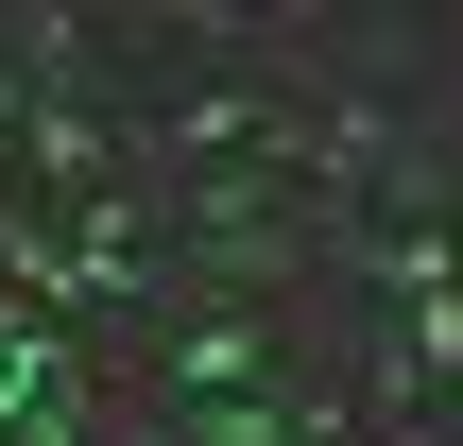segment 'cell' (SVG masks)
Here are the masks:
<instances>
[{
	"instance_id": "1",
	"label": "cell",
	"mask_w": 463,
	"mask_h": 446,
	"mask_svg": "<svg viewBox=\"0 0 463 446\" xmlns=\"http://www.w3.org/2000/svg\"><path fill=\"white\" fill-rule=\"evenodd\" d=\"M275 361V327L258 309H189L172 344H155V413H189V395H223V378H258Z\"/></svg>"
}]
</instances>
